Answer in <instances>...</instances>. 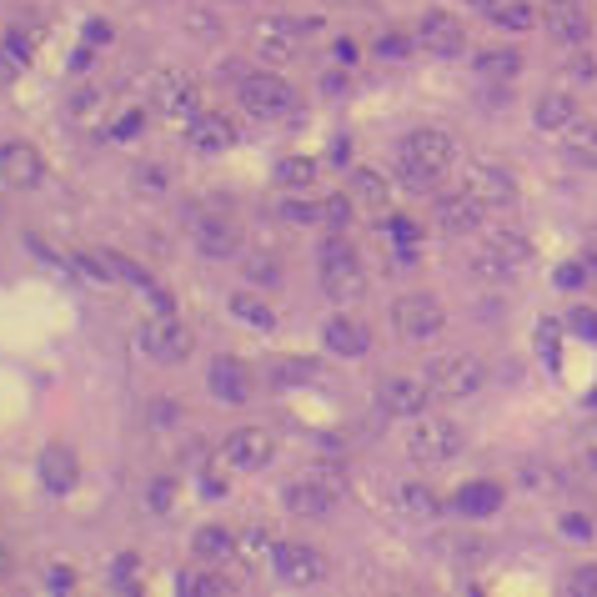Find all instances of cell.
I'll use <instances>...</instances> for the list:
<instances>
[{
	"instance_id": "22",
	"label": "cell",
	"mask_w": 597,
	"mask_h": 597,
	"mask_svg": "<svg viewBox=\"0 0 597 597\" xmlns=\"http://www.w3.org/2000/svg\"><path fill=\"white\" fill-rule=\"evenodd\" d=\"M41 482H46V492L66 497V492L81 482V462H76V452H71V447H46V452H41Z\"/></svg>"
},
{
	"instance_id": "4",
	"label": "cell",
	"mask_w": 597,
	"mask_h": 597,
	"mask_svg": "<svg viewBox=\"0 0 597 597\" xmlns=\"http://www.w3.org/2000/svg\"><path fill=\"white\" fill-rule=\"evenodd\" d=\"M236 96H241V106H246L256 121L291 116V106H296V91H291L281 76H271V71H251V76H241Z\"/></svg>"
},
{
	"instance_id": "26",
	"label": "cell",
	"mask_w": 597,
	"mask_h": 597,
	"mask_svg": "<svg viewBox=\"0 0 597 597\" xmlns=\"http://www.w3.org/2000/svg\"><path fill=\"white\" fill-rule=\"evenodd\" d=\"M532 121L542 126V131H567L572 121H577V101L567 96V91H547V96H537V106H532Z\"/></svg>"
},
{
	"instance_id": "47",
	"label": "cell",
	"mask_w": 597,
	"mask_h": 597,
	"mask_svg": "<svg viewBox=\"0 0 597 597\" xmlns=\"http://www.w3.org/2000/svg\"><path fill=\"white\" fill-rule=\"evenodd\" d=\"M562 532H567L572 542H587V537H592V522L577 517V512H567V517H562Z\"/></svg>"
},
{
	"instance_id": "52",
	"label": "cell",
	"mask_w": 597,
	"mask_h": 597,
	"mask_svg": "<svg viewBox=\"0 0 597 597\" xmlns=\"http://www.w3.org/2000/svg\"><path fill=\"white\" fill-rule=\"evenodd\" d=\"M86 41H101V46H106V41H111V26H101V21H91V26H86Z\"/></svg>"
},
{
	"instance_id": "33",
	"label": "cell",
	"mask_w": 597,
	"mask_h": 597,
	"mask_svg": "<svg viewBox=\"0 0 597 597\" xmlns=\"http://www.w3.org/2000/svg\"><path fill=\"white\" fill-rule=\"evenodd\" d=\"M191 547H196L201 557H231V552H236V537H231L226 527H196Z\"/></svg>"
},
{
	"instance_id": "9",
	"label": "cell",
	"mask_w": 597,
	"mask_h": 597,
	"mask_svg": "<svg viewBox=\"0 0 597 597\" xmlns=\"http://www.w3.org/2000/svg\"><path fill=\"white\" fill-rule=\"evenodd\" d=\"M427 382H432V392H437V397H447V402H462V397L482 392V382H487V367H482L477 357H442V362L427 372Z\"/></svg>"
},
{
	"instance_id": "32",
	"label": "cell",
	"mask_w": 597,
	"mask_h": 597,
	"mask_svg": "<svg viewBox=\"0 0 597 597\" xmlns=\"http://www.w3.org/2000/svg\"><path fill=\"white\" fill-rule=\"evenodd\" d=\"M477 71L492 76V81H512V76L522 71V56H517V51H482V56H477Z\"/></svg>"
},
{
	"instance_id": "48",
	"label": "cell",
	"mask_w": 597,
	"mask_h": 597,
	"mask_svg": "<svg viewBox=\"0 0 597 597\" xmlns=\"http://www.w3.org/2000/svg\"><path fill=\"white\" fill-rule=\"evenodd\" d=\"M46 587H51V592H71V587H76V572H71V567H51V572H46Z\"/></svg>"
},
{
	"instance_id": "36",
	"label": "cell",
	"mask_w": 597,
	"mask_h": 597,
	"mask_svg": "<svg viewBox=\"0 0 597 597\" xmlns=\"http://www.w3.org/2000/svg\"><path fill=\"white\" fill-rule=\"evenodd\" d=\"M352 191H357L367 206H387V196H392V191H387V181H382L377 171H367V166H362V171H352Z\"/></svg>"
},
{
	"instance_id": "17",
	"label": "cell",
	"mask_w": 597,
	"mask_h": 597,
	"mask_svg": "<svg viewBox=\"0 0 597 597\" xmlns=\"http://www.w3.org/2000/svg\"><path fill=\"white\" fill-rule=\"evenodd\" d=\"M437 231H447V236H467V231H477L482 226V216H487V206L472 196V191H452V196H442L437 201Z\"/></svg>"
},
{
	"instance_id": "24",
	"label": "cell",
	"mask_w": 597,
	"mask_h": 597,
	"mask_svg": "<svg viewBox=\"0 0 597 597\" xmlns=\"http://www.w3.org/2000/svg\"><path fill=\"white\" fill-rule=\"evenodd\" d=\"M562 156L577 166V171H597V121H572L562 131Z\"/></svg>"
},
{
	"instance_id": "10",
	"label": "cell",
	"mask_w": 597,
	"mask_h": 597,
	"mask_svg": "<svg viewBox=\"0 0 597 597\" xmlns=\"http://www.w3.org/2000/svg\"><path fill=\"white\" fill-rule=\"evenodd\" d=\"M432 382H422V377H387L382 387H377V407L387 412V417H422L427 407H432Z\"/></svg>"
},
{
	"instance_id": "25",
	"label": "cell",
	"mask_w": 597,
	"mask_h": 597,
	"mask_svg": "<svg viewBox=\"0 0 597 597\" xmlns=\"http://www.w3.org/2000/svg\"><path fill=\"white\" fill-rule=\"evenodd\" d=\"M322 342H327V352H337V357H362V352L372 347L367 327L352 322V317H332V322L322 327Z\"/></svg>"
},
{
	"instance_id": "1",
	"label": "cell",
	"mask_w": 597,
	"mask_h": 597,
	"mask_svg": "<svg viewBox=\"0 0 597 597\" xmlns=\"http://www.w3.org/2000/svg\"><path fill=\"white\" fill-rule=\"evenodd\" d=\"M397 161H402V181H407L412 191H427V186H437V181L452 171L457 146H452L447 131H412V136L402 141Z\"/></svg>"
},
{
	"instance_id": "55",
	"label": "cell",
	"mask_w": 597,
	"mask_h": 597,
	"mask_svg": "<svg viewBox=\"0 0 597 597\" xmlns=\"http://www.w3.org/2000/svg\"><path fill=\"white\" fill-rule=\"evenodd\" d=\"M0 577H11V547L0 542Z\"/></svg>"
},
{
	"instance_id": "30",
	"label": "cell",
	"mask_w": 597,
	"mask_h": 597,
	"mask_svg": "<svg viewBox=\"0 0 597 597\" xmlns=\"http://www.w3.org/2000/svg\"><path fill=\"white\" fill-rule=\"evenodd\" d=\"M231 317H236V322H246V327H256V332H271V327H276L271 307H266V302H256V296H231Z\"/></svg>"
},
{
	"instance_id": "18",
	"label": "cell",
	"mask_w": 597,
	"mask_h": 597,
	"mask_svg": "<svg viewBox=\"0 0 597 597\" xmlns=\"http://www.w3.org/2000/svg\"><path fill=\"white\" fill-rule=\"evenodd\" d=\"M256 51L266 61H296V51H302V26H296L291 16H271L256 26Z\"/></svg>"
},
{
	"instance_id": "6",
	"label": "cell",
	"mask_w": 597,
	"mask_h": 597,
	"mask_svg": "<svg viewBox=\"0 0 597 597\" xmlns=\"http://www.w3.org/2000/svg\"><path fill=\"white\" fill-rule=\"evenodd\" d=\"M392 327H397V337H407V342H437L442 327H447V312L432 302V296L412 291V296H402V302L392 307Z\"/></svg>"
},
{
	"instance_id": "8",
	"label": "cell",
	"mask_w": 597,
	"mask_h": 597,
	"mask_svg": "<svg viewBox=\"0 0 597 597\" xmlns=\"http://www.w3.org/2000/svg\"><path fill=\"white\" fill-rule=\"evenodd\" d=\"M527 256H532V246H527L522 236H512V231H492V236L482 241V251L472 256V271H477V276H492V281H507L512 271L527 266Z\"/></svg>"
},
{
	"instance_id": "20",
	"label": "cell",
	"mask_w": 597,
	"mask_h": 597,
	"mask_svg": "<svg viewBox=\"0 0 597 597\" xmlns=\"http://www.w3.org/2000/svg\"><path fill=\"white\" fill-rule=\"evenodd\" d=\"M186 141H191L196 151H231V146H236V121L221 116V111H196Z\"/></svg>"
},
{
	"instance_id": "43",
	"label": "cell",
	"mask_w": 597,
	"mask_h": 597,
	"mask_svg": "<svg viewBox=\"0 0 597 597\" xmlns=\"http://www.w3.org/2000/svg\"><path fill=\"white\" fill-rule=\"evenodd\" d=\"M322 216H327L332 226H347V221H352V201H347V196H332V201H322Z\"/></svg>"
},
{
	"instance_id": "53",
	"label": "cell",
	"mask_w": 597,
	"mask_h": 597,
	"mask_svg": "<svg viewBox=\"0 0 597 597\" xmlns=\"http://www.w3.org/2000/svg\"><path fill=\"white\" fill-rule=\"evenodd\" d=\"M337 61L352 66V61H357V46H352V41H337Z\"/></svg>"
},
{
	"instance_id": "40",
	"label": "cell",
	"mask_w": 597,
	"mask_h": 597,
	"mask_svg": "<svg viewBox=\"0 0 597 597\" xmlns=\"http://www.w3.org/2000/svg\"><path fill=\"white\" fill-rule=\"evenodd\" d=\"M407 51H412V41H407V36H397V31L377 36V56H387V61H402Z\"/></svg>"
},
{
	"instance_id": "3",
	"label": "cell",
	"mask_w": 597,
	"mask_h": 597,
	"mask_svg": "<svg viewBox=\"0 0 597 597\" xmlns=\"http://www.w3.org/2000/svg\"><path fill=\"white\" fill-rule=\"evenodd\" d=\"M462 442H467V437H462L457 422L427 417V412H422V417L412 422V432H407V452H412L417 462H432V467H437V462H452V457L462 452Z\"/></svg>"
},
{
	"instance_id": "7",
	"label": "cell",
	"mask_w": 597,
	"mask_h": 597,
	"mask_svg": "<svg viewBox=\"0 0 597 597\" xmlns=\"http://www.w3.org/2000/svg\"><path fill=\"white\" fill-rule=\"evenodd\" d=\"M146 96L161 116H196L201 111V81L186 71H156L146 81Z\"/></svg>"
},
{
	"instance_id": "50",
	"label": "cell",
	"mask_w": 597,
	"mask_h": 597,
	"mask_svg": "<svg viewBox=\"0 0 597 597\" xmlns=\"http://www.w3.org/2000/svg\"><path fill=\"white\" fill-rule=\"evenodd\" d=\"M201 492H206V502H221V497H226V482H216V477H201Z\"/></svg>"
},
{
	"instance_id": "45",
	"label": "cell",
	"mask_w": 597,
	"mask_h": 597,
	"mask_svg": "<svg viewBox=\"0 0 597 597\" xmlns=\"http://www.w3.org/2000/svg\"><path fill=\"white\" fill-rule=\"evenodd\" d=\"M567 327H572L577 337H597V312H587V307H577V312L567 317Z\"/></svg>"
},
{
	"instance_id": "21",
	"label": "cell",
	"mask_w": 597,
	"mask_h": 597,
	"mask_svg": "<svg viewBox=\"0 0 597 597\" xmlns=\"http://www.w3.org/2000/svg\"><path fill=\"white\" fill-rule=\"evenodd\" d=\"M236 246H241V231H236L226 216H201V221H196V251H201V256L226 261V256H236Z\"/></svg>"
},
{
	"instance_id": "2",
	"label": "cell",
	"mask_w": 597,
	"mask_h": 597,
	"mask_svg": "<svg viewBox=\"0 0 597 597\" xmlns=\"http://www.w3.org/2000/svg\"><path fill=\"white\" fill-rule=\"evenodd\" d=\"M322 291L332 296V302H357V296L367 291V271H362L357 251L342 236L322 246Z\"/></svg>"
},
{
	"instance_id": "46",
	"label": "cell",
	"mask_w": 597,
	"mask_h": 597,
	"mask_svg": "<svg viewBox=\"0 0 597 597\" xmlns=\"http://www.w3.org/2000/svg\"><path fill=\"white\" fill-rule=\"evenodd\" d=\"M21 66H26V61H21L11 46H0V86H6V81H16V76H21Z\"/></svg>"
},
{
	"instance_id": "11",
	"label": "cell",
	"mask_w": 597,
	"mask_h": 597,
	"mask_svg": "<svg viewBox=\"0 0 597 597\" xmlns=\"http://www.w3.org/2000/svg\"><path fill=\"white\" fill-rule=\"evenodd\" d=\"M542 26L557 46H582L592 36V16H587V0H547Z\"/></svg>"
},
{
	"instance_id": "34",
	"label": "cell",
	"mask_w": 597,
	"mask_h": 597,
	"mask_svg": "<svg viewBox=\"0 0 597 597\" xmlns=\"http://www.w3.org/2000/svg\"><path fill=\"white\" fill-rule=\"evenodd\" d=\"M176 592H186V597H226L231 582H226V577H206V572H181V577H176Z\"/></svg>"
},
{
	"instance_id": "14",
	"label": "cell",
	"mask_w": 597,
	"mask_h": 597,
	"mask_svg": "<svg viewBox=\"0 0 597 597\" xmlns=\"http://www.w3.org/2000/svg\"><path fill=\"white\" fill-rule=\"evenodd\" d=\"M221 462L231 472H261L271 462V437L261 427H236L226 442H221Z\"/></svg>"
},
{
	"instance_id": "42",
	"label": "cell",
	"mask_w": 597,
	"mask_h": 597,
	"mask_svg": "<svg viewBox=\"0 0 597 597\" xmlns=\"http://www.w3.org/2000/svg\"><path fill=\"white\" fill-rule=\"evenodd\" d=\"M567 592H577V597H597V567H577V572L567 577Z\"/></svg>"
},
{
	"instance_id": "56",
	"label": "cell",
	"mask_w": 597,
	"mask_h": 597,
	"mask_svg": "<svg viewBox=\"0 0 597 597\" xmlns=\"http://www.w3.org/2000/svg\"><path fill=\"white\" fill-rule=\"evenodd\" d=\"M472 6H482V11H487V6H497V0H472Z\"/></svg>"
},
{
	"instance_id": "5",
	"label": "cell",
	"mask_w": 597,
	"mask_h": 597,
	"mask_svg": "<svg viewBox=\"0 0 597 597\" xmlns=\"http://www.w3.org/2000/svg\"><path fill=\"white\" fill-rule=\"evenodd\" d=\"M271 572L286 587H317V582H327V557L307 542H276L271 547Z\"/></svg>"
},
{
	"instance_id": "39",
	"label": "cell",
	"mask_w": 597,
	"mask_h": 597,
	"mask_svg": "<svg viewBox=\"0 0 597 597\" xmlns=\"http://www.w3.org/2000/svg\"><path fill=\"white\" fill-rule=\"evenodd\" d=\"M236 547H241V557H251V562H256V557H261V552H271L276 542H271V532H266V527H251Z\"/></svg>"
},
{
	"instance_id": "16",
	"label": "cell",
	"mask_w": 597,
	"mask_h": 597,
	"mask_svg": "<svg viewBox=\"0 0 597 597\" xmlns=\"http://www.w3.org/2000/svg\"><path fill=\"white\" fill-rule=\"evenodd\" d=\"M0 176H6V186H16V191H31V186L46 176V161H41L36 146L6 141V146H0Z\"/></svg>"
},
{
	"instance_id": "51",
	"label": "cell",
	"mask_w": 597,
	"mask_h": 597,
	"mask_svg": "<svg viewBox=\"0 0 597 597\" xmlns=\"http://www.w3.org/2000/svg\"><path fill=\"white\" fill-rule=\"evenodd\" d=\"M557 286H582V266H562V271H557Z\"/></svg>"
},
{
	"instance_id": "38",
	"label": "cell",
	"mask_w": 597,
	"mask_h": 597,
	"mask_svg": "<svg viewBox=\"0 0 597 597\" xmlns=\"http://www.w3.org/2000/svg\"><path fill=\"white\" fill-rule=\"evenodd\" d=\"M281 221L312 226V221H322V206H317V201H281Z\"/></svg>"
},
{
	"instance_id": "49",
	"label": "cell",
	"mask_w": 597,
	"mask_h": 597,
	"mask_svg": "<svg viewBox=\"0 0 597 597\" xmlns=\"http://www.w3.org/2000/svg\"><path fill=\"white\" fill-rule=\"evenodd\" d=\"M136 131H141V111H126V116L116 121V131H111V136H116V141H131Z\"/></svg>"
},
{
	"instance_id": "35",
	"label": "cell",
	"mask_w": 597,
	"mask_h": 597,
	"mask_svg": "<svg viewBox=\"0 0 597 597\" xmlns=\"http://www.w3.org/2000/svg\"><path fill=\"white\" fill-rule=\"evenodd\" d=\"M397 502H402V512H412V517H432L442 502H437V492L432 487H422V482H407L402 492H397Z\"/></svg>"
},
{
	"instance_id": "23",
	"label": "cell",
	"mask_w": 597,
	"mask_h": 597,
	"mask_svg": "<svg viewBox=\"0 0 597 597\" xmlns=\"http://www.w3.org/2000/svg\"><path fill=\"white\" fill-rule=\"evenodd\" d=\"M281 497H286V507H291L296 517H327V512L337 507V492H332L327 482H291Z\"/></svg>"
},
{
	"instance_id": "15",
	"label": "cell",
	"mask_w": 597,
	"mask_h": 597,
	"mask_svg": "<svg viewBox=\"0 0 597 597\" xmlns=\"http://www.w3.org/2000/svg\"><path fill=\"white\" fill-rule=\"evenodd\" d=\"M462 191H472L487 211L492 206H512L517 201V181H512V171H502V166H487V161H477V166H467V181H462Z\"/></svg>"
},
{
	"instance_id": "29",
	"label": "cell",
	"mask_w": 597,
	"mask_h": 597,
	"mask_svg": "<svg viewBox=\"0 0 597 597\" xmlns=\"http://www.w3.org/2000/svg\"><path fill=\"white\" fill-rule=\"evenodd\" d=\"M276 181L286 191H302V186L317 181V161L312 156H286V161H276Z\"/></svg>"
},
{
	"instance_id": "44",
	"label": "cell",
	"mask_w": 597,
	"mask_h": 597,
	"mask_svg": "<svg viewBox=\"0 0 597 597\" xmlns=\"http://www.w3.org/2000/svg\"><path fill=\"white\" fill-rule=\"evenodd\" d=\"M171 502H176V482L161 477V482L151 487V507H156V512H171Z\"/></svg>"
},
{
	"instance_id": "37",
	"label": "cell",
	"mask_w": 597,
	"mask_h": 597,
	"mask_svg": "<svg viewBox=\"0 0 597 597\" xmlns=\"http://www.w3.org/2000/svg\"><path fill=\"white\" fill-rule=\"evenodd\" d=\"M312 377H317V362H296V357L276 362V382H281V387H307Z\"/></svg>"
},
{
	"instance_id": "54",
	"label": "cell",
	"mask_w": 597,
	"mask_h": 597,
	"mask_svg": "<svg viewBox=\"0 0 597 597\" xmlns=\"http://www.w3.org/2000/svg\"><path fill=\"white\" fill-rule=\"evenodd\" d=\"M171 417H176V407H171V402H156V422H161V427H166V422H171Z\"/></svg>"
},
{
	"instance_id": "27",
	"label": "cell",
	"mask_w": 597,
	"mask_h": 597,
	"mask_svg": "<svg viewBox=\"0 0 597 597\" xmlns=\"http://www.w3.org/2000/svg\"><path fill=\"white\" fill-rule=\"evenodd\" d=\"M452 502H457L462 517H492L502 507V487L497 482H467V487H457Z\"/></svg>"
},
{
	"instance_id": "31",
	"label": "cell",
	"mask_w": 597,
	"mask_h": 597,
	"mask_svg": "<svg viewBox=\"0 0 597 597\" xmlns=\"http://www.w3.org/2000/svg\"><path fill=\"white\" fill-rule=\"evenodd\" d=\"M106 256V266H111V276L116 281H126V286H136V291H151L156 281H151V271L146 266H136L131 256H121V251H101Z\"/></svg>"
},
{
	"instance_id": "13",
	"label": "cell",
	"mask_w": 597,
	"mask_h": 597,
	"mask_svg": "<svg viewBox=\"0 0 597 597\" xmlns=\"http://www.w3.org/2000/svg\"><path fill=\"white\" fill-rule=\"evenodd\" d=\"M136 337H141V352L156 357V362H181V357L191 352V332H186L176 317H161V312H156V322H146Z\"/></svg>"
},
{
	"instance_id": "12",
	"label": "cell",
	"mask_w": 597,
	"mask_h": 597,
	"mask_svg": "<svg viewBox=\"0 0 597 597\" xmlns=\"http://www.w3.org/2000/svg\"><path fill=\"white\" fill-rule=\"evenodd\" d=\"M417 46H422L427 56L452 61V56H462V51H467V31H462V21H457V16H447V11H427V16H422V26H417Z\"/></svg>"
},
{
	"instance_id": "41",
	"label": "cell",
	"mask_w": 597,
	"mask_h": 597,
	"mask_svg": "<svg viewBox=\"0 0 597 597\" xmlns=\"http://www.w3.org/2000/svg\"><path fill=\"white\" fill-rule=\"evenodd\" d=\"M131 176H136V191H151V196L166 191V171H161V166H136Z\"/></svg>"
},
{
	"instance_id": "28",
	"label": "cell",
	"mask_w": 597,
	"mask_h": 597,
	"mask_svg": "<svg viewBox=\"0 0 597 597\" xmlns=\"http://www.w3.org/2000/svg\"><path fill=\"white\" fill-rule=\"evenodd\" d=\"M487 21L502 26V31H532L537 11L527 6V0H497V6H487Z\"/></svg>"
},
{
	"instance_id": "19",
	"label": "cell",
	"mask_w": 597,
	"mask_h": 597,
	"mask_svg": "<svg viewBox=\"0 0 597 597\" xmlns=\"http://www.w3.org/2000/svg\"><path fill=\"white\" fill-rule=\"evenodd\" d=\"M206 387H211V397H216V402L241 407V402L251 397V372H246L236 357H216V362H211V372H206Z\"/></svg>"
}]
</instances>
